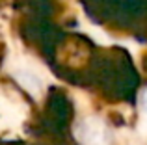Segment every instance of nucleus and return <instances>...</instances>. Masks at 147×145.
<instances>
[{
    "instance_id": "1",
    "label": "nucleus",
    "mask_w": 147,
    "mask_h": 145,
    "mask_svg": "<svg viewBox=\"0 0 147 145\" xmlns=\"http://www.w3.org/2000/svg\"><path fill=\"white\" fill-rule=\"evenodd\" d=\"M11 62H13L11 72H13V76L21 82V86L26 87L30 93L39 95L45 87V80H43V76H41V72H37L32 67V63L24 62V60H21V58H13Z\"/></svg>"
}]
</instances>
